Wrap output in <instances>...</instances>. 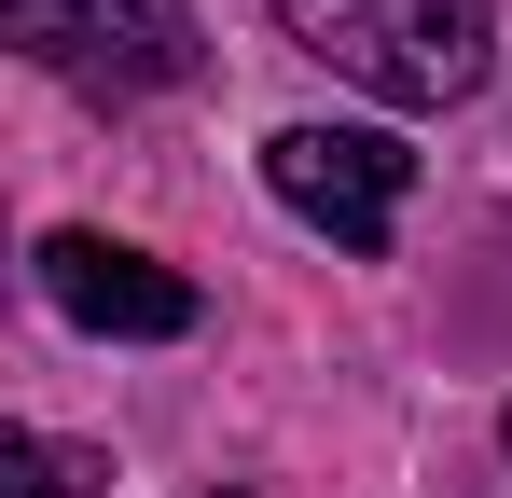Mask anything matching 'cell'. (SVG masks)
Here are the masks:
<instances>
[{"instance_id": "cell-6", "label": "cell", "mask_w": 512, "mask_h": 498, "mask_svg": "<svg viewBox=\"0 0 512 498\" xmlns=\"http://www.w3.org/2000/svg\"><path fill=\"white\" fill-rule=\"evenodd\" d=\"M499 443H512V415H499Z\"/></svg>"}, {"instance_id": "cell-1", "label": "cell", "mask_w": 512, "mask_h": 498, "mask_svg": "<svg viewBox=\"0 0 512 498\" xmlns=\"http://www.w3.org/2000/svg\"><path fill=\"white\" fill-rule=\"evenodd\" d=\"M277 28L319 56V70L374 83L388 111H443L499 70V14L485 0H277Z\"/></svg>"}, {"instance_id": "cell-2", "label": "cell", "mask_w": 512, "mask_h": 498, "mask_svg": "<svg viewBox=\"0 0 512 498\" xmlns=\"http://www.w3.org/2000/svg\"><path fill=\"white\" fill-rule=\"evenodd\" d=\"M0 28H14L28 70L84 83V97H153V83L194 70V14L180 0H0Z\"/></svg>"}, {"instance_id": "cell-4", "label": "cell", "mask_w": 512, "mask_h": 498, "mask_svg": "<svg viewBox=\"0 0 512 498\" xmlns=\"http://www.w3.org/2000/svg\"><path fill=\"white\" fill-rule=\"evenodd\" d=\"M42 291H56V319L125 332V346H180L194 332V277H167L153 249H111V236H42Z\"/></svg>"}, {"instance_id": "cell-5", "label": "cell", "mask_w": 512, "mask_h": 498, "mask_svg": "<svg viewBox=\"0 0 512 498\" xmlns=\"http://www.w3.org/2000/svg\"><path fill=\"white\" fill-rule=\"evenodd\" d=\"M14 498H111V457L56 443V429H14Z\"/></svg>"}, {"instance_id": "cell-3", "label": "cell", "mask_w": 512, "mask_h": 498, "mask_svg": "<svg viewBox=\"0 0 512 498\" xmlns=\"http://www.w3.org/2000/svg\"><path fill=\"white\" fill-rule=\"evenodd\" d=\"M263 180H277V208H291V222H319L346 263H374V249L402 236L416 153H402L388 125H277V139H263Z\"/></svg>"}, {"instance_id": "cell-7", "label": "cell", "mask_w": 512, "mask_h": 498, "mask_svg": "<svg viewBox=\"0 0 512 498\" xmlns=\"http://www.w3.org/2000/svg\"><path fill=\"white\" fill-rule=\"evenodd\" d=\"M208 498H236V485H208Z\"/></svg>"}]
</instances>
